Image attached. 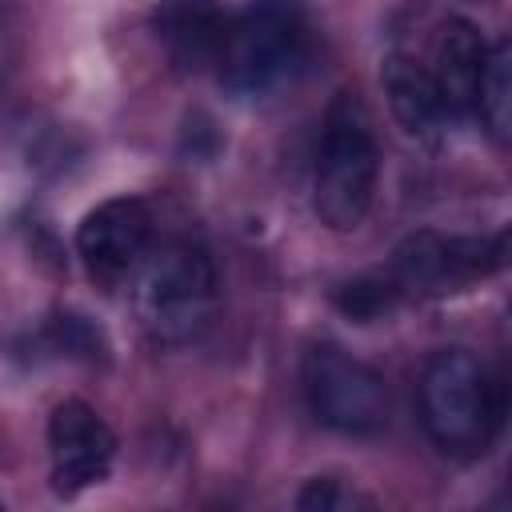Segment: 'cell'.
Here are the masks:
<instances>
[{
	"label": "cell",
	"mask_w": 512,
	"mask_h": 512,
	"mask_svg": "<svg viewBox=\"0 0 512 512\" xmlns=\"http://www.w3.org/2000/svg\"><path fill=\"white\" fill-rule=\"evenodd\" d=\"M504 264V232L496 236H408L384 272L396 296H444L496 272Z\"/></svg>",
	"instance_id": "obj_6"
},
{
	"label": "cell",
	"mask_w": 512,
	"mask_h": 512,
	"mask_svg": "<svg viewBox=\"0 0 512 512\" xmlns=\"http://www.w3.org/2000/svg\"><path fill=\"white\" fill-rule=\"evenodd\" d=\"M116 436L104 416L84 400H60L48 416V464L52 488L60 496H76L100 484L112 472Z\"/></svg>",
	"instance_id": "obj_8"
},
{
	"label": "cell",
	"mask_w": 512,
	"mask_h": 512,
	"mask_svg": "<svg viewBox=\"0 0 512 512\" xmlns=\"http://www.w3.org/2000/svg\"><path fill=\"white\" fill-rule=\"evenodd\" d=\"M152 228V208L140 196H112L80 220L76 256L96 284L112 288L128 280L144 260V252L152 248Z\"/></svg>",
	"instance_id": "obj_7"
},
{
	"label": "cell",
	"mask_w": 512,
	"mask_h": 512,
	"mask_svg": "<svg viewBox=\"0 0 512 512\" xmlns=\"http://www.w3.org/2000/svg\"><path fill=\"white\" fill-rule=\"evenodd\" d=\"M488 60V40L472 20L452 16L432 48L428 76L436 84V96L444 104V116H472L476 112V88L484 76Z\"/></svg>",
	"instance_id": "obj_9"
},
{
	"label": "cell",
	"mask_w": 512,
	"mask_h": 512,
	"mask_svg": "<svg viewBox=\"0 0 512 512\" xmlns=\"http://www.w3.org/2000/svg\"><path fill=\"white\" fill-rule=\"evenodd\" d=\"M224 24H228V12L220 8V0H160L156 4V36L164 52L184 68H200L216 60Z\"/></svg>",
	"instance_id": "obj_10"
},
{
	"label": "cell",
	"mask_w": 512,
	"mask_h": 512,
	"mask_svg": "<svg viewBox=\"0 0 512 512\" xmlns=\"http://www.w3.org/2000/svg\"><path fill=\"white\" fill-rule=\"evenodd\" d=\"M380 148L376 128L356 92H336L324 112V132L312 172V208L332 232H352L364 224L376 200Z\"/></svg>",
	"instance_id": "obj_3"
},
{
	"label": "cell",
	"mask_w": 512,
	"mask_h": 512,
	"mask_svg": "<svg viewBox=\"0 0 512 512\" xmlns=\"http://www.w3.org/2000/svg\"><path fill=\"white\" fill-rule=\"evenodd\" d=\"M300 508H320V512H344V508H368L372 496L348 488L344 480H332V476H316L308 480V488L296 496Z\"/></svg>",
	"instance_id": "obj_13"
},
{
	"label": "cell",
	"mask_w": 512,
	"mask_h": 512,
	"mask_svg": "<svg viewBox=\"0 0 512 512\" xmlns=\"http://www.w3.org/2000/svg\"><path fill=\"white\" fill-rule=\"evenodd\" d=\"M300 388L312 416L340 436H380L392 420L388 380L336 344H312L304 352Z\"/></svg>",
	"instance_id": "obj_5"
},
{
	"label": "cell",
	"mask_w": 512,
	"mask_h": 512,
	"mask_svg": "<svg viewBox=\"0 0 512 512\" xmlns=\"http://www.w3.org/2000/svg\"><path fill=\"white\" fill-rule=\"evenodd\" d=\"M308 52V20L296 0H252L228 16L216 76L232 96H264Z\"/></svg>",
	"instance_id": "obj_4"
},
{
	"label": "cell",
	"mask_w": 512,
	"mask_h": 512,
	"mask_svg": "<svg viewBox=\"0 0 512 512\" xmlns=\"http://www.w3.org/2000/svg\"><path fill=\"white\" fill-rule=\"evenodd\" d=\"M128 280L132 312L156 344H188L216 316V264L196 240L152 244Z\"/></svg>",
	"instance_id": "obj_2"
},
{
	"label": "cell",
	"mask_w": 512,
	"mask_h": 512,
	"mask_svg": "<svg viewBox=\"0 0 512 512\" xmlns=\"http://www.w3.org/2000/svg\"><path fill=\"white\" fill-rule=\"evenodd\" d=\"M472 116L484 120V128L492 132L496 144L508 140V124H512V52H508V40L488 44V60H484Z\"/></svg>",
	"instance_id": "obj_12"
},
{
	"label": "cell",
	"mask_w": 512,
	"mask_h": 512,
	"mask_svg": "<svg viewBox=\"0 0 512 512\" xmlns=\"http://www.w3.org/2000/svg\"><path fill=\"white\" fill-rule=\"evenodd\" d=\"M416 412L428 440L452 460H476L504 424V384L468 348H440L420 368Z\"/></svg>",
	"instance_id": "obj_1"
},
{
	"label": "cell",
	"mask_w": 512,
	"mask_h": 512,
	"mask_svg": "<svg viewBox=\"0 0 512 512\" xmlns=\"http://www.w3.org/2000/svg\"><path fill=\"white\" fill-rule=\"evenodd\" d=\"M380 84H384V96L392 104V116L412 132V136H432L448 116H444V104L436 96V84L428 76V68L404 52H392L384 60V72H380Z\"/></svg>",
	"instance_id": "obj_11"
}]
</instances>
